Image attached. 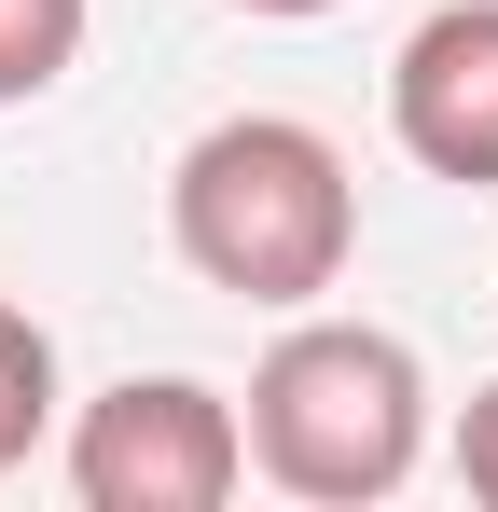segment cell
<instances>
[{"mask_svg": "<svg viewBox=\"0 0 498 512\" xmlns=\"http://www.w3.org/2000/svg\"><path fill=\"white\" fill-rule=\"evenodd\" d=\"M166 250L208 291L291 319V305L346 291V263H360V180L305 111H222L166 167Z\"/></svg>", "mask_w": 498, "mask_h": 512, "instance_id": "1", "label": "cell"}, {"mask_svg": "<svg viewBox=\"0 0 498 512\" xmlns=\"http://www.w3.org/2000/svg\"><path fill=\"white\" fill-rule=\"evenodd\" d=\"M249 471L305 512H374L415 485L429 457V360H415L388 319H319L291 305V333L249 360Z\"/></svg>", "mask_w": 498, "mask_h": 512, "instance_id": "2", "label": "cell"}, {"mask_svg": "<svg viewBox=\"0 0 498 512\" xmlns=\"http://www.w3.org/2000/svg\"><path fill=\"white\" fill-rule=\"evenodd\" d=\"M249 485L236 388L208 374H125L70 416V499L83 512H222Z\"/></svg>", "mask_w": 498, "mask_h": 512, "instance_id": "3", "label": "cell"}, {"mask_svg": "<svg viewBox=\"0 0 498 512\" xmlns=\"http://www.w3.org/2000/svg\"><path fill=\"white\" fill-rule=\"evenodd\" d=\"M388 139L457 194H498V0L415 14L388 56Z\"/></svg>", "mask_w": 498, "mask_h": 512, "instance_id": "4", "label": "cell"}, {"mask_svg": "<svg viewBox=\"0 0 498 512\" xmlns=\"http://www.w3.org/2000/svg\"><path fill=\"white\" fill-rule=\"evenodd\" d=\"M56 402H70V388H56V333H42V319L0 291V485H14V471L56 443Z\"/></svg>", "mask_w": 498, "mask_h": 512, "instance_id": "5", "label": "cell"}, {"mask_svg": "<svg viewBox=\"0 0 498 512\" xmlns=\"http://www.w3.org/2000/svg\"><path fill=\"white\" fill-rule=\"evenodd\" d=\"M83 28H97V0H0V111H42L70 84Z\"/></svg>", "mask_w": 498, "mask_h": 512, "instance_id": "6", "label": "cell"}, {"mask_svg": "<svg viewBox=\"0 0 498 512\" xmlns=\"http://www.w3.org/2000/svg\"><path fill=\"white\" fill-rule=\"evenodd\" d=\"M457 485H471V499L498 512V374L471 388V402H457Z\"/></svg>", "mask_w": 498, "mask_h": 512, "instance_id": "7", "label": "cell"}, {"mask_svg": "<svg viewBox=\"0 0 498 512\" xmlns=\"http://www.w3.org/2000/svg\"><path fill=\"white\" fill-rule=\"evenodd\" d=\"M236 14H277V28H305V14H346V0H236Z\"/></svg>", "mask_w": 498, "mask_h": 512, "instance_id": "8", "label": "cell"}]
</instances>
